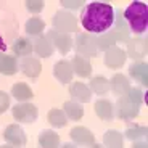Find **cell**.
Returning a JSON list of instances; mask_svg holds the SVG:
<instances>
[{
  "mask_svg": "<svg viewBox=\"0 0 148 148\" xmlns=\"http://www.w3.org/2000/svg\"><path fill=\"white\" fill-rule=\"evenodd\" d=\"M8 108H10V95L3 90H0V114H3Z\"/></svg>",
  "mask_w": 148,
  "mask_h": 148,
  "instance_id": "cell-33",
  "label": "cell"
},
{
  "mask_svg": "<svg viewBox=\"0 0 148 148\" xmlns=\"http://www.w3.org/2000/svg\"><path fill=\"white\" fill-rule=\"evenodd\" d=\"M108 82H110V89L113 90V93L118 95V97L127 95L129 90L132 89L129 79H127L124 74H114V76L111 77V81H108Z\"/></svg>",
  "mask_w": 148,
  "mask_h": 148,
  "instance_id": "cell-15",
  "label": "cell"
},
{
  "mask_svg": "<svg viewBox=\"0 0 148 148\" xmlns=\"http://www.w3.org/2000/svg\"><path fill=\"white\" fill-rule=\"evenodd\" d=\"M47 121L50 126H53L55 129H61V127L66 126V116H64L63 110H58V108H52V110L48 111V114H47Z\"/></svg>",
  "mask_w": 148,
  "mask_h": 148,
  "instance_id": "cell-28",
  "label": "cell"
},
{
  "mask_svg": "<svg viewBox=\"0 0 148 148\" xmlns=\"http://www.w3.org/2000/svg\"><path fill=\"white\" fill-rule=\"evenodd\" d=\"M69 63H71V68H73V73L76 74V76H79L81 79L90 77V74H92V66H90V61L87 58L76 55Z\"/></svg>",
  "mask_w": 148,
  "mask_h": 148,
  "instance_id": "cell-16",
  "label": "cell"
},
{
  "mask_svg": "<svg viewBox=\"0 0 148 148\" xmlns=\"http://www.w3.org/2000/svg\"><path fill=\"white\" fill-rule=\"evenodd\" d=\"M114 31H111L113 32V36H114V39H116V42H129L130 40V31H129V27H127V24H126V21H124V18H122V13L121 11H116L114 10Z\"/></svg>",
  "mask_w": 148,
  "mask_h": 148,
  "instance_id": "cell-12",
  "label": "cell"
},
{
  "mask_svg": "<svg viewBox=\"0 0 148 148\" xmlns=\"http://www.w3.org/2000/svg\"><path fill=\"white\" fill-rule=\"evenodd\" d=\"M47 37L50 39L53 48H56L61 55H66L71 48H73V45H74V40L71 39V36L56 32V31H53V29L50 31V32H47Z\"/></svg>",
  "mask_w": 148,
  "mask_h": 148,
  "instance_id": "cell-8",
  "label": "cell"
},
{
  "mask_svg": "<svg viewBox=\"0 0 148 148\" xmlns=\"http://www.w3.org/2000/svg\"><path fill=\"white\" fill-rule=\"evenodd\" d=\"M18 68L23 71V74L24 76H27V77H39V74L42 73V64L40 61L37 58H32V56H24V58L19 61Z\"/></svg>",
  "mask_w": 148,
  "mask_h": 148,
  "instance_id": "cell-13",
  "label": "cell"
},
{
  "mask_svg": "<svg viewBox=\"0 0 148 148\" xmlns=\"http://www.w3.org/2000/svg\"><path fill=\"white\" fill-rule=\"evenodd\" d=\"M132 148H148V145H147V138L134 142V143H132Z\"/></svg>",
  "mask_w": 148,
  "mask_h": 148,
  "instance_id": "cell-36",
  "label": "cell"
},
{
  "mask_svg": "<svg viewBox=\"0 0 148 148\" xmlns=\"http://www.w3.org/2000/svg\"><path fill=\"white\" fill-rule=\"evenodd\" d=\"M69 95L73 97V101H77V103H87L92 98V92H90L89 85L84 84V82H71L69 85Z\"/></svg>",
  "mask_w": 148,
  "mask_h": 148,
  "instance_id": "cell-11",
  "label": "cell"
},
{
  "mask_svg": "<svg viewBox=\"0 0 148 148\" xmlns=\"http://www.w3.org/2000/svg\"><path fill=\"white\" fill-rule=\"evenodd\" d=\"M147 127H129V129L126 130V135L129 140H134V142H137V140H143V138H147Z\"/></svg>",
  "mask_w": 148,
  "mask_h": 148,
  "instance_id": "cell-31",
  "label": "cell"
},
{
  "mask_svg": "<svg viewBox=\"0 0 148 148\" xmlns=\"http://www.w3.org/2000/svg\"><path fill=\"white\" fill-rule=\"evenodd\" d=\"M5 50H7V44H5L3 37L0 36V53H5Z\"/></svg>",
  "mask_w": 148,
  "mask_h": 148,
  "instance_id": "cell-37",
  "label": "cell"
},
{
  "mask_svg": "<svg viewBox=\"0 0 148 148\" xmlns=\"http://www.w3.org/2000/svg\"><path fill=\"white\" fill-rule=\"evenodd\" d=\"M73 47L76 48L77 55L84 56V58H90V56H95L98 53L97 40L92 34H77Z\"/></svg>",
  "mask_w": 148,
  "mask_h": 148,
  "instance_id": "cell-4",
  "label": "cell"
},
{
  "mask_svg": "<svg viewBox=\"0 0 148 148\" xmlns=\"http://www.w3.org/2000/svg\"><path fill=\"white\" fill-rule=\"evenodd\" d=\"M126 50H122L119 47H111L110 50L105 52V64L111 69H119L126 63Z\"/></svg>",
  "mask_w": 148,
  "mask_h": 148,
  "instance_id": "cell-9",
  "label": "cell"
},
{
  "mask_svg": "<svg viewBox=\"0 0 148 148\" xmlns=\"http://www.w3.org/2000/svg\"><path fill=\"white\" fill-rule=\"evenodd\" d=\"M3 138L8 142V145L16 148H23L27 143L26 132L23 130V127L19 124H10L3 132Z\"/></svg>",
  "mask_w": 148,
  "mask_h": 148,
  "instance_id": "cell-7",
  "label": "cell"
},
{
  "mask_svg": "<svg viewBox=\"0 0 148 148\" xmlns=\"http://www.w3.org/2000/svg\"><path fill=\"white\" fill-rule=\"evenodd\" d=\"M44 7H45V3L42 0H27L26 2V8L31 13H40L44 10Z\"/></svg>",
  "mask_w": 148,
  "mask_h": 148,
  "instance_id": "cell-32",
  "label": "cell"
},
{
  "mask_svg": "<svg viewBox=\"0 0 148 148\" xmlns=\"http://www.w3.org/2000/svg\"><path fill=\"white\" fill-rule=\"evenodd\" d=\"M103 143L106 148H122L124 147V135L119 130H106L103 135Z\"/></svg>",
  "mask_w": 148,
  "mask_h": 148,
  "instance_id": "cell-25",
  "label": "cell"
},
{
  "mask_svg": "<svg viewBox=\"0 0 148 148\" xmlns=\"http://www.w3.org/2000/svg\"><path fill=\"white\" fill-rule=\"evenodd\" d=\"M26 32L27 36H32V37H39L42 32H44L45 29V23L42 18H39V16H34V18H29L26 23Z\"/></svg>",
  "mask_w": 148,
  "mask_h": 148,
  "instance_id": "cell-29",
  "label": "cell"
},
{
  "mask_svg": "<svg viewBox=\"0 0 148 148\" xmlns=\"http://www.w3.org/2000/svg\"><path fill=\"white\" fill-rule=\"evenodd\" d=\"M127 97H129L132 101H135L137 105H142V101H143V93H142L140 89H130L129 93H127Z\"/></svg>",
  "mask_w": 148,
  "mask_h": 148,
  "instance_id": "cell-34",
  "label": "cell"
},
{
  "mask_svg": "<svg viewBox=\"0 0 148 148\" xmlns=\"http://www.w3.org/2000/svg\"><path fill=\"white\" fill-rule=\"evenodd\" d=\"M71 138L74 145H79V147H92L95 143V135L87 127L82 126H76L71 129Z\"/></svg>",
  "mask_w": 148,
  "mask_h": 148,
  "instance_id": "cell-10",
  "label": "cell"
},
{
  "mask_svg": "<svg viewBox=\"0 0 148 148\" xmlns=\"http://www.w3.org/2000/svg\"><path fill=\"white\" fill-rule=\"evenodd\" d=\"M129 76L138 82V84L145 85L148 84V64L143 61H137V63L130 64L129 68Z\"/></svg>",
  "mask_w": 148,
  "mask_h": 148,
  "instance_id": "cell-20",
  "label": "cell"
},
{
  "mask_svg": "<svg viewBox=\"0 0 148 148\" xmlns=\"http://www.w3.org/2000/svg\"><path fill=\"white\" fill-rule=\"evenodd\" d=\"M2 148H16V147H11V145H3Z\"/></svg>",
  "mask_w": 148,
  "mask_h": 148,
  "instance_id": "cell-40",
  "label": "cell"
},
{
  "mask_svg": "<svg viewBox=\"0 0 148 148\" xmlns=\"http://www.w3.org/2000/svg\"><path fill=\"white\" fill-rule=\"evenodd\" d=\"M89 148H105L103 145H98V143H93L92 147H89Z\"/></svg>",
  "mask_w": 148,
  "mask_h": 148,
  "instance_id": "cell-39",
  "label": "cell"
},
{
  "mask_svg": "<svg viewBox=\"0 0 148 148\" xmlns=\"http://www.w3.org/2000/svg\"><path fill=\"white\" fill-rule=\"evenodd\" d=\"M122 18L130 32L143 34L148 29V5L143 2H132L124 10Z\"/></svg>",
  "mask_w": 148,
  "mask_h": 148,
  "instance_id": "cell-2",
  "label": "cell"
},
{
  "mask_svg": "<svg viewBox=\"0 0 148 148\" xmlns=\"http://www.w3.org/2000/svg\"><path fill=\"white\" fill-rule=\"evenodd\" d=\"M114 23V8L110 3L103 2H90L84 7L81 13V24L87 32L97 34H105L111 29Z\"/></svg>",
  "mask_w": 148,
  "mask_h": 148,
  "instance_id": "cell-1",
  "label": "cell"
},
{
  "mask_svg": "<svg viewBox=\"0 0 148 148\" xmlns=\"http://www.w3.org/2000/svg\"><path fill=\"white\" fill-rule=\"evenodd\" d=\"M61 5H63L64 8H71V10H77L79 7L82 5V2H66V0H61Z\"/></svg>",
  "mask_w": 148,
  "mask_h": 148,
  "instance_id": "cell-35",
  "label": "cell"
},
{
  "mask_svg": "<svg viewBox=\"0 0 148 148\" xmlns=\"http://www.w3.org/2000/svg\"><path fill=\"white\" fill-rule=\"evenodd\" d=\"M138 110H140V105L132 101L127 95L118 98V103H116V114H118V118L132 119L138 114Z\"/></svg>",
  "mask_w": 148,
  "mask_h": 148,
  "instance_id": "cell-6",
  "label": "cell"
},
{
  "mask_svg": "<svg viewBox=\"0 0 148 148\" xmlns=\"http://www.w3.org/2000/svg\"><path fill=\"white\" fill-rule=\"evenodd\" d=\"M76 29H77V19L74 15H71L64 10L55 13V16H53V31L69 36L71 32H76Z\"/></svg>",
  "mask_w": 148,
  "mask_h": 148,
  "instance_id": "cell-5",
  "label": "cell"
},
{
  "mask_svg": "<svg viewBox=\"0 0 148 148\" xmlns=\"http://www.w3.org/2000/svg\"><path fill=\"white\" fill-rule=\"evenodd\" d=\"M60 148H77V145H74V143H63Z\"/></svg>",
  "mask_w": 148,
  "mask_h": 148,
  "instance_id": "cell-38",
  "label": "cell"
},
{
  "mask_svg": "<svg viewBox=\"0 0 148 148\" xmlns=\"http://www.w3.org/2000/svg\"><path fill=\"white\" fill-rule=\"evenodd\" d=\"M89 84H90L89 85L90 92L97 93V95H106L108 90H110V82L103 76H95V77H92Z\"/></svg>",
  "mask_w": 148,
  "mask_h": 148,
  "instance_id": "cell-27",
  "label": "cell"
},
{
  "mask_svg": "<svg viewBox=\"0 0 148 148\" xmlns=\"http://www.w3.org/2000/svg\"><path fill=\"white\" fill-rule=\"evenodd\" d=\"M11 48H13V52L16 53L18 56H31V53L34 52L32 50V40H31L29 37H18L15 42H13V45H11Z\"/></svg>",
  "mask_w": 148,
  "mask_h": 148,
  "instance_id": "cell-23",
  "label": "cell"
},
{
  "mask_svg": "<svg viewBox=\"0 0 148 148\" xmlns=\"http://www.w3.org/2000/svg\"><path fill=\"white\" fill-rule=\"evenodd\" d=\"M126 55H129L134 60H140L143 56H147V40L145 39H130L127 42V52Z\"/></svg>",
  "mask_w": 148,
  "mask_h": 148,
  "instance_id": "cell-19",
  "label": "cell"
},
{
  "mask_svg": "<svg viewBox=\"0 0 148 148\" xmlns=\"http://www.w3.org/2000/svg\"><path fill=\"white\" fill-rule=\"evenodd\" d=\"M93 108H95L97 116H98L101 121H111V119L114 118V105L111 103L110 100L101 98V100L95 101Z\"/></svg>",
  "mask_w": 148,
  "mask_h": 148,
  "instance_id": "cell-21",
  "label": "cell"
},
{
  "mask_svg": "<svg viewBox=\"0 0 148 148\" xmlns=\"http://www.w3.org/2000/svg\"><path fill=\"white\" fill-rule=\"evenodd\" d=\"M97 40V48L98 50H110L111 47H116V39L113 36V32H105V34H100L98 37H95Z\"/></svg>",
  "mask_w": 148,
  "mask_h": 148,
  "instance_id": "cell-30",
  "label": "cell"
},
{
  "mask_svg": "<svg viewBox=\"0 0 148 148\" xmlns=\"http://www.w3.org/2000/svg\"><path fill=\"white\" fill-rule=\"evenodd\" d=\"M18 71V61L15 56L7 55V53H0V73L5 76H13Z\"/></svg>",
  "mask_w": 148,
  "mask_h": 148,
  "instance_id": "cell-24",
  "label": "cell"
},
{
  "mask_svg": "<svg viewBox=\"0 0 148 148\" xmlns=\"http://www.w3.org/2000/svg\"><path fill=\"white\" fill-rule=\"evenodd\" d=\"M63 113L66 116V119H71V121H79V119L84 116V108H82L81 103L77 101H66L63 105Z\"/></svg>",
  "mask_w": 148,
  "mask_h": 148,
  "instance_id": "cell-26",
  "label": "cell"
},
{
  "mask_svg": "<svg viewBox=\"0 0 148 148\" xmlns=\"http://www.w3.org/2000/svg\"><path fill=\"white\" fill-rule=\"evenodd\" d=\"M37 140H39L40 148H60V135L52 129L42 130Z\"/></svg>",
  "mask_w": 148,
  "mask_h": 148,
  "instance_id": "cell-22",
  "label": "cell"
},
{
  "mask_svg": "<svg viewBox=\"0 0 148 148\" xmlns=\"http://www.w3.org/2000/svg\"><path fill=\"white\" fill-rule=\"evenodd\" d=\"M32 50L40 56V58H48V56H52L55 48H53L52 42H50V39H48L47 36H39V37H36V40L32 42Z\"/></svg>",
  "mask_w": 148,
  "mask_h": 148,
  "instance_id": "cell-18",
  "label": "cell"
},
{
  "mask_svg": "<svg viewBox=\"0 0 148 148\" xmlns=\"http://www.w3.org/2000/svg\"><path fill=\"white\" fill-rule=\"evenodd\" d=\"M53 76H55L61 84H69L73 76H74L71 63L68 60H60L58 63H55V66H53Z\"/></svg>",
  "mask_w": 148,
  "mask_h": 148,
  "instance_id": "cell-14",
  "label": "cell"
},
{
  "mask_svg": "<svg viewBox=\"0 0 148 148\" xmlns=\"http://www.w3.org/2000/svg\"><path fill=\"white\" fill-rule=\"evenodd\" d=\"M11 114L15 118L16 122H21V124H34L39 116V110H37L36 105L29 103H16L15 106L11 108Z\"/></svg>",
  "mask_w": 148,
  "mask_h": 148,
  "instance_id": "cell-3",
  "label": "cell"
},
{
  "mask_svg": "<svg viewBox=\"0 0 148 148\" xmlns=\"http://www.w3.org/2000/svg\"><path fill=\"white\" fill-rule=\"evenodd\" d=\"M11 97L18 103H26V101H31L34 98V92L27 84H24V82H16L11 87Z\"/></svg>",
  "mask_w": 148,
  "mask_h": 148,
  "instance_id": "cell-17",
  "label": "cell"
}]
</instances>
